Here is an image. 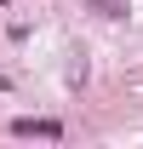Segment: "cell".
Instances as JSON below:
<instances>
[{
	"mask_svg": "<svg viewBox=\"0 0 143 149\" xmlns=\"http://www.w3.org/2000/svg\"><path fill=\"white\" fill-rule=\"evenodd\" d=\"M12 138H63V126H57V120H35V115H23V120H12Z\"/></svg>",
	"mask_w": 143,
	"mask_h": 149,
	"instance_id": "obj_1",
	"label": "cell"
},
{
	"mask_svg": "<svg viewBox=\"0 0 143 149\" xmlns=\"http://www.w3.org/2000/svg\"><path fill=\"white\" fill-rule=\"evenodd\" d=\"M92 6H97V12H103V17H120V12H126L120 0H92Z\"/></svg>",
	"mask_w": 143,
	"mask_h": 149,
	"instance_id": "obj_2",
	"label": "cell"
},
{
	"mask_svg": "<svg viewBox=\"0 0 143 149\" xmlns=\"http://www.w3.org/2000/svg\"><path fill=\"white\" fill-rule=\"evenodd\" d=\"M0 6H6V0H0Z\"/></svg>",
	"mask_w": 143,
	"mask_h": 149,
	"instance_id": "obj_3",
	"label": "cell"
}]
</instances>
